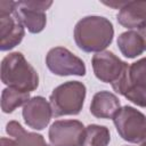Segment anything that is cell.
Segmentation results:
<instances>
[{
  "instance_id": "1",
  "label": "cell",
  "mask_w": 146,
  "mask_h": 146,
  "mask_svg": "<svg viewBox=\"0 0 146 146\" xmlns=\"http://www.w3.org/2000/svg\"><path fill=\"white\" fill-rule=\"evenodd\" d=\"M113 36V25L103 16H86L74 27V41L86 52L104 51L111 44Z\"/></svg>"
},
{
  "instance_id": "2",
  "label": "cell",
  "mask_w": 146,
  "mask_h": 146,
  "mask_svg": "<svg viewBox=\"0 0 146 146\" xmlns=\"http://www.w3.org/2000/svg\"><path fill=\"white\" fill-rule=\"evenodd\" d=\"M1 81L7 87L31 92L39 86V75L24 55L15 51L5 56L1 62Z\"/></svg>"
},
{
  "instance_id": "3",
  "label": "cell",
  "mask_w": 146,
  "mask_h": 146,
  "mask_svg": "<svg viewBox=\"0 0 146 146\" xmlns=\"http://www.w3.org/2000/svg\"><path fill=\"white\" fill-rule=\"evenodd\" d=\"M86 98V86L79 81H67L56 87L49 103L52 115L58 117L63 115H76L82 110Z\"/></svg>"
},
{
  "instance_id": "4",
  "label": "cell",
  "mask_w": 146,
  "mask_h": 146,
  "mask_svg": "<svg viewBox=\"0 0 146 146\" xmlns=\"http://www.w3.org/2000/svg\"><path fill=\"white\" fill-rule=\"evenodd\" d=\"M25 34L17 11V1H0V49L10 50L21 43Z\"/></svg>"
},
{
  "instance_id": "5",
  "label": "cell",
  "mask_w": 146,
  "mask_h": 146,
  "mask_svg": "<svg viewBox=\"0 0 146 146\" xmlns=\"http://www.w3.org/2000/svg\"><path fill=\"white\" fill-rule=\"evenodd\" d=\"M113 122L120 137L128 143H140L146 136V116L131 106L120 108Z\"/></svg>"
},
{
  "instance_id": "6",
  "label": "cell",
  "mask_w": 146,
  "mask_h": 146,
  "mask_svg": "<svg viewBox=\"0 0 146 146\" xmlns=\"http://www.w3.org/2000/svg\"><path fill=\"white\" fill-rule=\"evenodd\" d=\"M46 64L50 72L59 76H83L87 71L83 60L64 47L51 48L46 56Z\"/></svg>"
},
{
  "instance_id": "7",
  "label": "cell",
  "mask_w": 146,
  "mask_h": 146,
  "mask_svg": "<svg viewBox=\"0 0 146 146\" xmlns=\"http://www.w3.org/2000/svg\"><path fill=\"white\" fill-rule=\"evenodd\" d=\"M51 146H82L86 138V127L78 120H58L49 128Z\"/></svg>"
},
{
  "instance_id": "8",
  "label": "cell",
  "mask_w": 146,
  "mask_h": 146,
  "mask_svg": "<svg viewBox=\"0 0 146 146\" xmlns=\"http://www.w3.org/2000/svg\"><path fill=\"white\" fill-rule=\"evenodd\" d=\"M92 70L96 78L105 83L113 84L128 68V64L121 60L112 51L104 50L94 55L91 59Z\"/></svg>"
},
{
  "instance_id": "9",
  "label": "cell",
  "mask_w": 146,
  "mask_h": 146,
  "mask_svg": "<svg viewBox=\"0 0 146 146\" xmlns=\"http://www.w3.org/2000/svg\"><path fill=\"white\" fill-rule=\"evenodd\" d=\"M52 1H17V11L22 23L31 33L41 32L47 23L46 10Z\"/></svg>"
},
{
  "instance_id": "10",
  "label": "cell",
  "mask_w": 146,
  "mask_h": 146,
  "mask_svg": "<svg viewBox=\"0 0 146 146\" xmlns=\"http://www.w3.org/2000/svg\"><path fill=\"white\" fill-rule=\"evenodd\" d=\"M23 119L25 123L34 129L42 130L44 129L52 116V110L50 103L41 96H35L29 99V102L23 106Z\"/></svg>"
},
{
  "instance_id": "11",
  "label": "cell",
  "mask_w": 146,
  "mask_h": 146,
  "mask_svg": "<svg viewBox=\"0 0 146 146\" xmlns=\"http://www.w3.org/2000/svg\"><path fill=\"white\" fill-rule=\"evenodd\" d=\"M117 22L127 29L138 30L146 29V0L124 1L116 16Z\"/></svg>"
},
{
  "instance_id": "12",
  "label": "cell",
  "mask_w": 146,
  "mask_h": 146,
  "mask_svg": "<svg viewBox=\"0 0 146 146\" xmlns=\"http://www.w3.org/2000/svg\"><path fill=\"white\" fill-rule=\"evenodd\" d=\"M6 131L11 138L2 137L1 146H49L41 135L26 131L17 121H9Z\"/></svg>"
},
{
  "instance_id": "13",
  "label": "cell",
  "mask_w": 146,
  "mask_h": 146,
  "mask_svg": "<svg viewBox=\"0 0 146 146\" xmlns=\"http://www.w3.org/2000/svg\"><path fill=\"white\" fill-rule=\"evenodd\" d=\"M120 110L119 98L106 90L94 95L90 104V113L98 119H113Z\"/></svg>"
},
{
  "instance_id": "14",
  "label": "cell",
  "mask_w": 146,
  "mask_h": 146,
  "mask_svg": "<svg viewBox=\"0 0 146 146\" xmlns=\"http://www.w3.org/2000/svg\"><path fill=\"white\" fill-rule=\"evenodd\" d=\"M117 46L122 55L127 58H135L145 50V40L138 31H127L119 35Z\"/></svg>"
},
{
  "instance_id": "15",
  "label": "cell",
  "mask_w": 146,
  "mask_h": 146,
  "mask_svg": "<svg viewBox=\"0 0 146 146\" xmlns=\"http://www.w3.org/2000/svg\"><path fill=\"white\" fill-rule=\"evenodd\" d=\"M127 72V70H125ZM125 72L121 75V78L112 84V88L120 95L124 96L128 100L132 102L137 106L146 107V89L130 86L125 80Z\"/></svg>"
},
{
  "instance_id": "16",
  "label": "cell",
  "mask_w": 146,
  "mask_h": 146,
  "mask_svg": "<svg viewBox=\"0 0 146 146\" xmlns=\"http://www.w3.org/2000/svg\"><path fill=\"white\" fill-rule=\"evenodd\" d=\"M30 99V92L21 91L10 87L2 90L1 94V110L3 113H11L17 107L25 105Z\"/></svg>"
},
{
  "instance_id": "17",
  "label": "cell",
  "mask_w": 146,
  "mask_h": 146,
  "mask_svg": "<svg viewBox=\"0 0 146 146\" xmlns=\"http://www.w3.org/2000/svg\"><path fill=\"white\" fill-rule=\"evenodd\" d=\"M110 140L111 135L106 127L89 124L86 127V138L82 146H107Z\"/></svg>"
},
{
  "instance_id": "18",
  "label": "cell",
  "mask_w": 146,
  "mask_h": 146,
  "mask_svg": "<svg viewBox=\"0 0 146 146\" xmlns=\"http://www.w3.org/2000/svg\"><path fill=\"white\" fill-rule=\"evenodd\" d=\"M125 80L130 86L146 89V57L128 66Z\"/></svg>"
},
{
  "instance_id": "19",
  "label": "cell",
  "mask_w": 146,
  "mask_h": 146,
  "mask_svg": "<svg viewBox=\"0 0 146 146\" xmlns=\"http://www.w3.org/2000/svg\"><path fill=\"white\" fill-rule=\"evenodd\" d=\"M140 33H141L143 36H144V40H145V49H146V29L143 30V31H140Z\"/></svg>"
},
{
  "instance_id": "20",
  "label": "cell",
  "mask_w": 146,
  "mask_h": 146,
  "mask_svg": "<svg viewBox=\"0 0 146 146\" xmlns=\"http://www.w3.org/2000/svg\"><path fill=\"white\" fill-rule=\"evenodd\" d=\"M140 146H146V137L143 139V141H141V144H140Z\"/></svg>"
},
{
  "instance_id": "21",
  "label": "cell",
  "mask_w": 146,
  "mask_h": 146,
  "mask_svg": "<svg viewBox=\"0 0 146 146\" xmlns=\"http://www.w3.org/2000/svg\"><path fill=\"white\" fill-rule=\"evenodd\" d=\"M145 137H146V136H145Z\"/></svg>"
}]
</instances>
